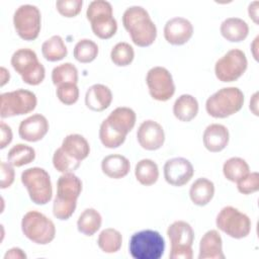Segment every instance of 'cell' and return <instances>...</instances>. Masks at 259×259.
Wrapping results in <instances>:
<instances>
[{
    "mask_svg": "<svg viewBox=\"0 0 259 259\" xmlns=\"http://www.w3.org/2000/svg\"><path fill=\"white\" fill-rule=\"evenodd\" d=\"M137 114L134 109L119 106L113 109L108 116L102 120L99 127V139L101 144L108 149L121 146L127 134L135 127Z\"/></svg>",
    "mask_w": 259,
    "mask_h": 259,
    "instance_id": "1",
    "label": "cell"
},
{
    "mask_svg": "<svg viewBox=\"0 0 259 259\" xmlns=\"http://www.w3.org/2000/svg\"><path fill=\"white\" fill-rule=\"evenodd\" d=\"M122 24L133 42L138 47H149L156 40V24L149 12L142 6L127 7L122 14Z\"/></svg>",
    "mask_w": 259,
    "mask_h": 259,
    "instance_id": "2",
    "label": "cell"
},
{
    "mask_svg": "<svg viewBox=\"0 0 259 259\" xmlns=\"http://www.w3.org/2000/svg\"><path fill=\"white\" fill-rule=\"evenodd\" d=\"M81 179L73 172L63 173L57 181V194L53 202V213L60 221L70 219L77 206V199L82 192Z\"/></svg>",
    "mask_w": 259,
    "mask_h": 259,
    "instance_id": "3",
    "label": "cell"
},
{
    "mask_svg": "<svg viewBox=\"0 0 259 259\" xmlns=\"http://www.w3.org/2000/svg\"><path fill=\"white\" fill-rule=\"evenodd\" d=\"M244 93L238 87H224L211 94L205 101V110L214 118H226L238 111L244 105Z\"/></svg>",
    "mask_w": 259,
    "mask_h": 259,
    "instance_id": "4",
    "label": "cell"
},
{
    "mask_svg": "<svg viewBox=\"0 0 259 259\" xmlns=\"http://www.w3.org/2000/svg\"><path fill=\"white\" fill-rule=\"evenodd\" d=\"M86 17L97 37L108 39L116 33L117 22L113 17L112 5L108 1L94 0L90 2L86 10Z\"/></svg>",
    "mask_w": 259,
    "mask_h": 259,
    "instance_id": "5",
    "label": "cell"
},
{
    "mask_svg": "<svg viewBox=\"0 0 259 259\" xmlns=\"http://www.w3.org/2000/svg\"><path fill=\"white\" fill-rule=\"evenodd\" d=\"M11 66L22 81L28 85H39L46 77V69L38 61L36 53L28 48L16 50L10 60Z\"/></svg>",
    "mask_w": 259,
    "mask_h": 259,
    "instance_id": "6",
    "label": "cell"
},
{
    "mask_svg": "<svg viewBox=\"0 0 259 259\" xmlns=\"http://www.w3.org/2000/svg\"><path fill=\"white\" fill-rule=\"evenodd\" d=\"M128 251L135 259H159L165 251L162 235L154 230H143L132 235Z\"/></svg>",
    "mask_w": 259,
    "mask_h": 259,
    "instance_id": "7",
    "label": "cell"
},
{
    "mask_svg": "<svg viewBox=\"0 0 259 259\" xmlns=\"http://www.w3.org/2000/svg\"><path fill=\"white\" fill-rule=\"evenodd\" d=\"M21 231L28 240L37 245H47L56 237L54 222L37 210H29L23 215Z\"/></svg>",
    "mask_w": 259,
    "mask_h": 259,
    "instance_id": "8",
    "label": "cell"
},
{
    "mask_svg": "<svg viewBox=\"0 0 259 259\" xmlns=\"http://www.w3.org/2000/svg\"><path fill=\"white\" fill-rule=\"evenodd\" d=\"M21 183L27 189L29 198L38 205L47 204L53 197L50 174L40 167L25 169L21 173Z\"/></svg>",
    "mask_w": 259,
    "mask_h": 259,
    "instance_id": "9",
    "label": "cell"
},
{
    "mask_svg": "<svg viewBox=\"0 0 259 259\" xmlns=\"http://www.w3.org/2000/svg\"><path fill=\"white\" fill-rule=\"evenodd\" d=\"M171 248L170 259H192L194 231L185 221H175L167 229Z\"/></svg>",
    "mask_w": 259,
    "mask_h": 259,
    "instance_id": "10",
    "label": "cell"
},
{
    "mask_svg": "<svg viewBox=\"0 0 259 259\" xmlns=\"http://www.w3.org/2000/svg\"><path fill=\"white\" fill-rule=\"evenodd\" d=\"M37 104L36 95L26 89H16L0 95V116L7 118L33 111Z\"/></svg>",
    "mask_w": 259,
    "mask_h": 259,
    "instance_id": "11",
    "label": "cell"
},
{
    "mask_svg": "<svg viewBox=\"0 0 259 259\" xmlns=\"http://www.w3.org/2000/svg\"><path fill=\"white\" fill-rule=\"evenodd\" d=\"M215 225L219 230L234 239L246 238L252 228L250 218L231 205L220 210L215 219Z\"/></svg>",
    "mask_w": 259,
    "mask_h": 259,
    "instance_id": "12",
    "label": "cell"
},
{
    "mask_svg": "<svg viewBox=\"0 0 259 259\" xmlns=\"http://www.w3.org/2000/svg\"><path fill=\"white\" fill-rule=\"evenodd\" d=\"M13 25L18 36L24 40L37 38L41 28V14L32 4H23L13 14Z\"/></svg>",
    "mask_w": 259,
    "mask_h": 259,
    "instance_id": "13",
    "label": "cell"
},
{
    "mask_svg": "<svg viewBox=\"0 0 259 259\" xmlns=\"http://www.w3.org/2000/svg\"><path fill=\"white\" fill-rule=\"evenodd\" d=\"M247 67L246 54L240 49H232L215 62L214 74L222 82H234L244 75Z\"/></svg>",
    "mask_w": 259,
    "mask_h": 259,
    "instance_id": "14",
    "label": "cell"
},
{
    "mask_svg": "<svg viewBox=\"0 0 259 259\" xmlns=\"http://www.w3.org/2000/svg\"><path fill=\"white\" fill-rule=\"evenodd\" d=\"M151 97L157 101H168L175 93V84L171 73L165 67L151 68L146 76Z\"/></svg>",
    "mask_w": 259,
    "mask_h": 259,
    "instance_id": "15",
    "label": "cell"
},
{
    "mask_svg": "<svg viewBox=\"0 0 259 259\" xmlns=\"http://www.w3.org/2000/svg\"><path fill=\"white\" fill-rule=\"evenodd\" d=\"M163 172L168 184L180 187L191 180L194 175V168L189 160L183 157H176L165 162Z\"/></svg>",
    "mask_w": 259,
    "mask_h": 259,
    "instance_id": "16",
    "label": "cell"
},
{
    "mask_svg": "<svg viewBox=\"0 0 259 259\" xmlns=\"http://www.w3.org/2000/svg\"><path fill=\"white\" fill-rule=\"evenodd\" d=\"M137 140L140 146L147 151L159 150L165 142L164 128L159 122L146 119L137 131Z\"/></svg>",
    "mask_w": 259,
    "mask_h": 259,
    "instance_id": "17",
    "label": "cell"
},
{
    "mask_svg": "<svg viewBox=\"0 0 259 259\" xmlns=\"http://www.w3.org/2000/svg\"><path fill=\"white\" fill-rule=\"evenodd\" d=\"M163 32L167 42L173 46H182L192 37L193 25L188 19L176 16L165 23Z\"/></svg>",
    "mask_w": 259,
    "mask_h": 259,
    "instance_id": "18",
    "label": "cell"
},
{
    "mask_svg": "<svg viewBox=\"0 0 259 259\" xmlns=\"http://www.w3.org/2000/svg\"><path fill=\"white\" fill-rule=\"evenodd\" d=\"M50 128L49 120L40 113H34L21 120L18 126L19 137L26 142H38L45 138Z\"/></svg>",
    "mask_w": 259,
    "mask_h": 259,
    "instance_id": "19",
    "label": "cell"
},
{
    "mask_svg": "<svg viewBox=\"0 0 259 259\" xmlns=\"http://www.w3.org/2000/svg\"><path fill=\"white\" fill-rule=\"evenodd\" d=\"M229 140V130L227 126L221 123L208 124L202 135L203 146L211 153L223 151L228 146Z\"/></svg>",
    "mask_w": 259,
    "mask_h": 259,
    "instance_id": "20",
    "label": "cell"
},
{
    "mask_svg": "<svg viewBox=\"0 0 259 259\" xmlns=\"http://www.w3.org/2000/svg\"><path fill=\"white\" fill-rule=\"evenodd\" d=\"M112 98V92L108 86L93 84L85 93V105L92 111L100 112L110 106Z\"/></svg>",
    "mask_w": 259,
    "mask_h": 259,
    "instance_id": "21",
    "label": "cell"
},
{
    "mask_svg": "<svg viewBox=\"0 0 259 259\" xmlns=\"http://www.w3.org/2000/svg\"><path fill=\"white\" fill-rule=\"evenodd\" d=\"M223 240L217 230L207 231L199 242L198 259H224Z\"/></svg>",
    "mask_w": 259,
    "mask_h": 259,
    "instance_id": "22",
    "label": "cell"
},
{
    "mask_svg": "<svg viewBox=\"0 0 259 259\" xmlns=\"http://www.w3.org/2000/svg\"><path fill=\"white\" fill-rule=\"evenodd\" d=\"M101 170L109 178L120 179L128 174L131 163L126 157L120 154H111L102 159Z\"/></svg>",
    "mask_w": 259,
    "mask_h": 259,
    "instance_id": "23",
    "label": "cell"
},
{
    "mask_svg": "<svg viewBox=\"0 0 259 259\" xmlns=\"http://www.w3.org/2000/svg\"><path fill=\"white\" fill-rule=\"evenodd\" d=\"M221 34L231 42H240L249 34L248 23L240 17H228L220 26Z\"/></svg>",
    "mask_w": 259,
    "mask_h": 259,
    "instance_id": "24",
    "label": "cell"
},
{
    "mask_svg": "<svg viewBox=\"0 0 259 259\" xmlns=\"http://www.w3.org/2000/svg\"><path fill=\"white\" fill-rule=\"evenodd\" d=\"M61 148L75 160L82 162L90 154V145L88 141L79 134H70L62 142Z\"/></svg>",
    "mask_w": 259,
    "mask_h": 259,
    "instance_id": "25",
    "label": "cell"
},
{
    "mask_svg": "<svg viewBox=\"0 0 259 259\" xmlns=\"http://www.w3.org/2000/svg\"><path fill=\"white\" fill-rule=\"evenodd\" d=\"M198 101L191 94L180 95L173 104V114L174 116L184 122H188L196 117L198 113Z\"/></svg>",
    "mask_w": 259,
    "mask_h": 259,
    "instance_id": "26",
    "label": "cell"
},
{
    "mask_svg": "<svg viewBox=\"0 0 259 259\" xmlns=\"http://www.w3.org/2000/svg\"><path fill=\"white\" fill-rule=\"evenodd\" d=\"M214 195V184L205 177L197 178L190 186L189 197L191 201L198 206H204L212 199Z\"/></svg>",
    "mask_w": 259,
    "mask_h": 259,
    "instance_id": "27",
    "label": "cell"
},
{
    "mask_svg": "<svg viewBox=\"0 0 259 259\" xmlns=\"http://www.w3.org/2000/svg\"><path fill=\"white\" fill-rule=\"evenodd\" d=\"M102 217L98 210L92 207L85 208L78 218L77 229L85 236H93L101 227Z\"/></svg>",
    "mask_w": 259,
    "mask_h": 259,
    "instance_id": "28",
    "label": "cell"
},
{
    "mask_svg": "<svg viewBox=\"0 0 259 259\" xmlns=\"http://www.w3.org/2000/svg\"><path fill=\"white\" fill-rule=\"evenodd\" d=\"M135 176L144 186L155 184L159 178V168L157 163L151 159L140 160L135 167Z\"/></svg>",
    "mask_w": 259,
    "mask_h": 259,
    "instance_id": "29",
    "label": "cell"
},
{
    "mask_svg": "<svg viewBox=\"0 0 259 259\" xmlns=\"http://www.w3.org/2000/svg\"><path fill=\"white\" fill-rule=\"evenodd\" d=\"M42 57L49 62H58L68 55V49L60 35H53L41 45Z\"/></svg>",
    "mask_w": 259,
    "mask_h": 259,
    "instance_id": "30",
    "label": "cell"
},
{
    "mask_svg": "<svg viewBox=\"0 0 259 259\" xmlns=\"http://www.w3.org/2000/svg\"><path fill=\"white\" fill-rule=\"evenodd\" d=\"M97 245L100 248V250L104 253H116L121 248L122 236L119 231L113 228L104 229L98 235Z\"/></svg>",
    "mask_w": 259,
    "mask_h": 259,
    "instance_id": "31",
    "label": "cell"
},
{
    "mask_svg": "<svg viewBox=\"0 0 259 259\" xmlns=\"http://www.w3.org/2000/svg\"><path fill=\"white\" fill-rule=\"evenodd\" d=\"M250 172L248 163L240 157H232L223 165L224 176L231 182H237Z\"/></svg>",
    "mask_w": 259,
    "mask_h": 259,
    "instance_id": "32",
    "label": "cell"
},
{
    "mask_svg": "<svg viewBox=\"0 0 259 259\" xmlns=\"http://www.w3.org/2000/svg\"><path fill=\"white\" fill-rule=\"evenodd\" d=\"M35 159V151L25 144L14 145L7 154L8 162L14 167H21L31 163Z\"/></svg>",
    "mask_w": 259,
    "mask_h": 259,
    "instance_id": "33",
    "label": "cell"
},
{
    "mask_svg": "<svg viewBox=\"0 0 259 259\" xmlns=\"http://www.w3.org/2000/svg\"><path fill=\"white\" fill-rule=\"evenodd\" d=\"M99 48L95 41L89 38H82L74 47V58L83 64L93 62L98 56Z\"/></svg>",
    "mask_w": 259,
    "mask_h": 259,
    "instance_id": "34",
    "label": "cell"
},
{
    "mask_svg": "<svg viewBox=\"0 0 259 259\" xmlns=\"http://www.w3.org/2000/svg\"><path fill=\"white\" fill-rule=\"evenodd\" d=\"M52 81L57 87L64 83H78V69L72 63H63L52 71Z\"/></svg>",
    "mask_w": 259,
    "mask_h": 259,
    "instance_id": "35",
    "label": "cell"
},
{
    "mask_svg": "<svg viewBox=\"0 0 259 259\" xmlns=\"http://www.w3.org/2000/svg\"><path fill=\"white\" fill-rule=\"evenodd\" d=\"M134 59V48L125 41L117 42L110 51V60L117 67H126L132 64Z\"/></svg>",
    "mask_w": 259,
    "mask_h": 259,
    "instance_id": "36",
    "label": "cell"
},
{
    "mask_svg": "<svg viewBox=\"0 0 259 259\" xmlns=\"http://www.w3.org/2000/svg\"><path fill=\"white\" fill-rule=\"evenodd\" d=\"M53 165L55 169L61 173L74 172L79 168L81 162L69 156L61 147L58 148L53 155Z\"/></svg>",
    "mask_w": 259,
    "mask_h": 259,
    "instance_id": "37",
    "label": "cell"
},
{
    "mask_svg": "<svg viewBox=\"0 0 259 259\" xmlns=\"http://www.w3.org/2000/svg\"><path fill=\"white\" fill-rule=\"evenodd\" d=\"M56 94L65 105H73L79 99V88L75 83H64L57 86Z\"/></svg>",
    "mask_w": 259,
    "mask_h": 259,
    "instance_id": "38",
    "label": "cell"
},
{
    "mask_svg": "<svg viewBox=\"0 0 259 259\" xmlns=\"http://www.w3.org/2000/svg\"><path fill=\"white\" fill-rule=\"evenodd\" d=\"M237 183V189L242 194H251L259 190V174L258 172H249L241 178Z\"/></svg>",
    "mask_w": 259,
    "mask_h": 259,
    "instance_id": "39",
    "label": "cell"
},
{
    "mask_svg": "<svg viewBox=\"0 0 259 259\" xmlns=\"http://www.w3.org/2000/svg\"><path fill=\"white\" fill-rule=\"evenodd\" d=\"M82 0H58L56 2V8L58 12L64 17H75L82 9Z\"/></svg>",
    "mask_w": 259,
    "mask_h": 259,
    "instance_id": "40",
    "label": "cell"
},
{
    "mask_svg": "<svg viewBox=\"0 0 259 259\" xmlns=\"http://www.w3.org/2000/svg\"><path fill=\"white\" fill-rule=\"evenodd\" d=\"M14 166H12L9 162L1 161L0 163V170H1V180H0V188L5 189L10 187L15 178V171Z\"/></svg>",
    "mask_w": 259,
    "mask_h": 259,
    "instance_id": "41",
    "label": "cell"
},
{
    "mask_svg": "<svg viewBox=\"0 0 259 259\" xmlns=\"http://www.w3.org/2000/svg\"><path fill=\"white\" fill-rule=\"evenodd\" d=\"M0 132H1V139H0V149L6 148L12 141L13 134L11 127L5 123L4 121L0 122Z\"/></svg>",
    "mask_w": 259,
    "mask_h": 259,
    "instance_id": "42",
    "label": "cell"
},
{
    "mask_svg": "<svg viewBox=\"0 0 259 259\" xmlns=\"http://www.w3.org/2000/svg\"><path fill=\"white\" fill-rule=\"evenodd\" d=\"M26 257L27 256L24 251L18 247L9 249L4 255V259H26Z\"/></svg>",
    "mask_w": 259,
    "mask_h": 259,
    "instance_id": "43",
    "label": "cell"
},
{
    "mask_svg": "<svg viewBox=\"0 0 259 259\" xmlns=\"http://www.w3.org/2000/svg\"><path fill=\"white\" fill-rule=\"evenodd\" d=\"M258 6H259V2L258 1H253L248 6L249 17L254 21L255 24H258V17H259L258 16Z\"/></svg>",
    "mask_w": 259,
    "mask_h": 259,
    "instance_id": "44",
    "label": "cell"
},
{
    "mask_svg": "<svg viewBox=\"0 0 259 259\" xmlns=\"http://www.w3.org/2000/svg\"><path fill=\"white\" fill-rule=\"evenodd\" d=\"M257 104H258V92H255L252 96V99L250 100V109L253 111L255 115H258V109H257Z\"/></svg>",
    "mask_w": 259,
    "mask_h": 259,
    "instance_id": "45",
    "label": "cell"
},
{
    "mask_svg": "<svg viewBox=\"0 0 259 259\" xmlns=\"http://www.w3.org/2000/svg\"><path fill=\"white\" fill-rule=\"evenodd\" d=\"M9 79H10V74H9V71L4 68V67H1V87L4 86L7 82H9Z\"/></svg>",
    "mask_w": 259,
    "mask_h": 259,
    "instance_id": "46",
    "label": "cell"
},
{
    "mask_svg": "<svg viewBox=\"0 0 259 259\" xmlns=\"http://www.w3.org/2000/svg\"><path fill=\"white\" fill-rule=\"evenodd\" d=\"M257 41H258V36H256V37H255V39H254V41H253V44H252V46H251V48H253V49H252V53H253V56H254L255 60H258V59H257V54H256V50H257Z\"/></svg>",
    "mask_w": 259,
    "mask_h": 259,
    "instance_id": "47",
    "label": "cell"
}]
</instances>
